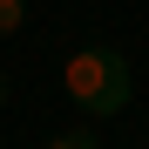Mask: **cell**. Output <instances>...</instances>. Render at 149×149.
<instances>
[{
    "label": "cell",
    "mask_w": 149,
    "mask_h": 149,
    "mask_svg": "<svg viewBox=\"0 0 149 149\" xmlns=\"http://www.w3.org/2000/svg\"><path fill=\"white\" fill-rule=\"evenodd\" d=\"M61 88H68V102L81 109L88 122H115L122 109H129V95H136V74H129V54H122V47L81 41L61 61Z\"/></svg>",
    "instance_id": "obj_1"
},
{
    "label": "cell",
    "mask_w": 149,
    "mask_h": 149,
    "mask_svg": "<svg viewBox=\"0 0 149 149\" xmlns=\"http://www.w3.org/2000/svg\"><path fill=\"white\" fill-rule=\"evenodd\" d=\"M41 149H102V136L95 129H54V136H41Z\"/></svg>",
    "instance_id": "obj_2"
},
{
    "label": "cell",
    "mask_w": 149,
    "mask_h": 149,
    "mask_svg": "<svg viewBox=\"0 0 149 149\" xmlns=\"http://www.w3.org/2000/svg\"><path fill=\"white\" fill-rule=\"evenodd\" d=\"M27 27V0H0V41H14Z\"/></svg>",
    "instance_id": "obj_3"
},
{
    "label": "cell",
    "mask_w": 149,
    "mask_h": 149,
    "mask_svg": "<svg viewBox=\"0 0 149 149\" xmlns=\"http://www.w3.org/2000/svg\"><path fill=\"white\" fill-rule=\"evenodd\" d=\"M7 88H14V74H7V68H0V102H7Z\"/></svg>",
    "instance_id": "obj_4"
}]
</instances>
